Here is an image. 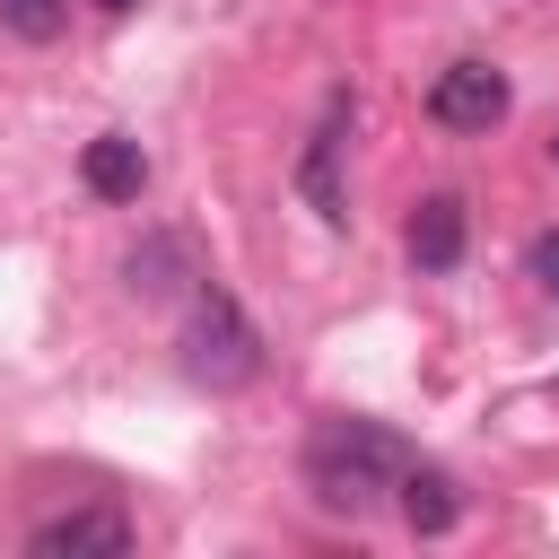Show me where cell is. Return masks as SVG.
I'll list each match as a JSON object with an SVG mask.
<instances>
[{
	"label": "cell",
	"mask_w": 559,
	"mask_h": 559,
	"mask_svg": "<svg viewBox=\"0 0 559 559\" xmlns=\"http://www.w3.org/2000/svg\"><path fill=\"white\" fill-rule=\"evenodd\" d=\"M550 157H559V140H550Z\"/></svg>",
	"instance_id": "12"
},
{
	"label": "cell",
	"mask_w": 559,
	"mask_h": 559,
	"mask_svg": "<svg viewBox=\"0 0 559 559\" xmlns=\"http://www.w3.org/2000/svg\"><path fill=\"white\" fill-rule=\"evenodd\" d=\"M26 550H35V559H122V550H131V524H122L114 507H70V515L35 524Z\"/></svg>",
	"instance_id": "4"
},
{
	"label": "cell",
	"mask_w": 559,
	"mask_h": 559,
	"mask_svg": "<svg viewBox=\"0 0 559 559\" xmlns=\"http://www.w3.org/2000/svg\"><path fill=\"white\" fill-rule=\"evenodd\" d=\"M61 17H70V0H0V26H9V35H26V44H52V35H61Z\"/></svg>",
	"instance_id": "9"
},
{
	"label": "cell",
	"mask_w": 559,
	"mask_h": 559,
	"mask_svg": "<svg viewBox=\"0 0 559 559\" xmlns=\"http://www.w3.org/2000/svg\"><path fill=\"white\" fill-rule=\"evenodd\" d=\"M428 122L437 131H489V122H507V70H489V61L437 70L428 79Z\"/></svg>",
	"instance_id": "3"
},
{
	"label": "cell",
	"mask_w": 559,
	"mask_h": 559,
	"mask_svg": "<svg viewBox=\"0 0 559 559\" xmlns=\"http://www.w3.org/2000/svg\"><path fill=\"white\" fill-rule=\"evenodd\" d=\"M411 262H419V271H454V262H463V201H454V192H428V201L411 210Z\"/></svg>",
	"instance_id": "6"
},
{
	"label": "cell",
	"mask_w": 559,
	"mask_h": 559,
	"mask_svg": "<svg viewBox=\"0 0 559 559\" xmlns=\"http://www.w3.org/2000/svg\"><path fill=\"white\" fill-rule=\"evenodd\" d=\"M79 175H87V192H96V201H140V183H148V157H140V140L105 131V140H87Z\"/></svg>",
	"instance_id": "5"
},
{
	"label": "cell",
	"mask_w": 559,
	"mask_h": 559,
	"mask_svg": "<svg viewBox=\"0 0 559 559\" xmlns=\"http://www.w3.org/2000/svg\"><path fill=\"white\" fill-rule=\"evenodd\" d=\"M253 367H262V332L245 323V306H236L218 280H201L192 306H183V376L210 384V393H227V384H245Z\"/></svg>",
	"instance_id": "2"
},
{
	"label": "cell",
	"mask_w": 559,
	"mask_h": 559,
	"mask_svg": "<svg viewBox=\"0 0 559 559\" xmlns=\"http://www.w3.org/2000/svg\"><path fill=\"white\" fill-rule=\"evenodd\" d=\"M463 507H454V480L445 472H402V524L411 533H445Z\"/></svg>",
	"instance_id": "8"
},
{
	"label": "cell",
	"mask_w": 559,
	"mask_h": 559,
	"mask_svg": "<svg viewBox=\"0 0 559 559\" xmlns=\"http://www.w3.org/2000/svg\"><path fill=\"white\" fill-rule=\"evenodd\" d=\"M332 157H341V105L323 114V131H314V148H306V166H297V183H306V201H314L323 227L349 218V201H341V183H332Z\"/></svg>",
	"instance_id": "7"
},
{
	"label": "cell",
	"mask_w": 559,
	"mask_h": 559,
	"mask_svg": "<svg viewBox=\"0 0 559 559\" xmlns=\"http://www.w3.org/2000/svg\"><path fill=\"white\" fill-rule=\"evenodd\" d=\"M533 280L559 297V227H550V236H533Z\"/></svg>",
	"instance_id": "10"
},
{
	"label": "cell",
	"mask_w": 559,
	"mask_h": 559,
	"mask_svg": "<svg viewBox=\"0 0 559 559\" xmlns=\"http://www.w3.org/2000/svg\"><path fill=\"white\" fill-rule=\"evenodd\" d=\"M96 9H114V17H122V9H131V0H96Z\"/></svg>",
	"instance_id": "11"
},
{
	"label": "cell",
	"mask_w": 559,
	"mask_h": 559,
	"mask_svg": "<svg viewBox=\"0 0 559 559\" xmlns=\"http://www.w3.org/2000/svg\"><path fill=\"white\" fill-rule=\"evenodd\" d=\"M402 472H411V454L384 428H367V419H323L306 437V489L332 515H367L384 489H402Z\"/></svg>",
	"instance_id": "1"
}]
</instances>
